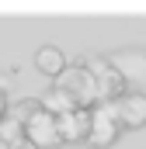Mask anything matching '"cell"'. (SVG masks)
Listing matches in <instances>:
<instances>
[{"mask_svg": "<svg viewBox=\"0 0 146 149\" xmlns=\"http://www.w3.org/2000/svg\"><path fill=\"white\" fill-rule=\"evenodd\" d=\"M108 111L122 128H143L146 125V94L143 90H122L111 101Z\"/></svg>", "mask_w": 146, "mask_h": 149, "instance_id": "6da1fadb", "label": "cell"}, {"mask_svg": "<svg viewBox=\"0 0 146 149\" xmlns=\"http://www.w3.org/2000/svg\"><path fill=\"white\" fill-rule=\"evenodd\" d=\"M59 87L73 97V104H77V108H87V104H94V101L101 97V94H98V80L91 76V70H84V66H73L70 73L63 70Z\"/></svg>", "mask_w": 146, "mask_h": 149, "instance_id": "7a4b0ae2", "label": "cell"}, {"mask_svg": "<svg viewBox=\"0 0 146 149\" xmlns=\"http://www.w3.org/2000/svg\"><path fill=\"white\" fill-rule=\"evenodd\" d=\"M25 135H28L38 149H56V146H63L59 128H56V118H52V114H45V111H38L35 118L25 125Z\"/></svg>", "mask_w": 146, "mask_h": 149, "instance_id": "3957f363", "label": "cell"}, {"mask_svg": "<svg viewBox=\"0 0 146 149\" xmlns=\"http://www.w3.org/2000/svg\"><path fill=\"white\" fill-rule=\"evenodd\" d=\"M56 128H59V139L63 142H80L91 132V111L87 108H73V111L59 114L56 118Z\"/></svg>", "mask_w": 146, "mask_h": 149, "instance_id": "277c9868", "label": "cell"}, {"mask_svg": "<svg viewBox=\"0 0 146 149\" xmlns=\"http://www.w3.org/2000/svg\"><path fill=\"white\" fill-rule=\"evenodd\" d=\"M115 139H118V125H115V118L111 111H91V132H87V142L94 149H108L115 146Z\"/></svg>", "mask_w": 146, "mask_h": 149, "instance_id": "5b68a950", "label": "cell"}, {"mask_svg": "<svg viewBox=\"0 0 146 149\" xmlns=\"http://www.w3.org/2000/svg\"><path fill=\"white\" fill-rule=\"evenodd\" d=\"M35 66L42 76H49V80H59L63 70H66V56H63V49H56V45H42L35 52Z\"/></svg>", "mask_w": 146, "mask_h": 149, "instance_id": "8992f818", "label": "cell"}, {"mask_svg": "<svg viewBox=\"0 0 146 149\" xmlns=\"http://www.w3.org/2000/svg\"><path fill=\"white\" fill-rule=\"evenodd\" d=\"M38 104H42V111H45V114H56V118L77 108V104H73V97L63 90V87H52L49 94H42V97H38Z\"/></svg>", "mask_w": 146, "mask_h": 149, "instance_id": "52a82bcc", "label": "cell"}, {"mask_svg": "<svg viewBox=\"0 0 146 149\" xmlns=\"http://www.w3.org/2000/svg\"><path fill=\"white\" fill-rule=\"evenodd\" d=\"M18 139H25V125H21L18 118H7V121H0V142L14 146Z\"/></svg>", "mask_w": 146, "mask_h": 149, "instance_id": "ba28073f", "label": "cell"}, {"mask_svg": "<svg viewBox=\"0 0 146 149\" xmlns=\"http://www.w3.org/2000/svg\"><path fill=\"white\" fill-rule=\"evenodd\" d=\"M11 149H38V146L32 142V139H28V135H25V139H18V142H14Z\"/></svg>", "mask_w": 146, "mask_h": 149, "instance_id": "9c48e42d", "label": "cell"}, {"mask_svg": "<svg viewBox=\"0 0 146 149\" xmlns=\"http://www.w3.org/2000/svg\"><path fill=\"white\" fill-rule=\"evenodd\" d=\"M4 108H7V101H4V90H0V114H4Z\"/></svg>", "mask_w": 146, "mask_h": 149, "instance_id": "30bf717a", "label": "cell"}, {"mask_svg": "<svg viewBox=\"0 0 146 149\" xmlns=\"http://www.w3.org/2000/svg\"><path fill=\"white\" fill-rule=\"evenodd\" d=\"M0 149H11V146H7V142H0Z\"/></svg>", "mask_w": 146, "mask_h": 149, "instance_id": "8fae6325", "label": "cell"}]
</instances>
